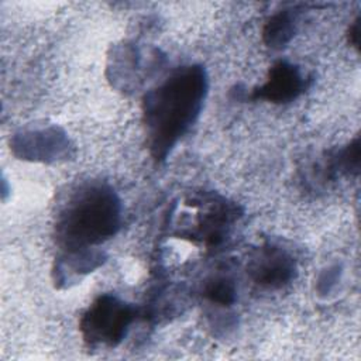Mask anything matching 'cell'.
Returning <instances> with one entry per match:
<instances>
[{
  "mask_svg": "<svg viewBox=\"0 0 361 361\" xmlns=\"http://www.w3.org/2000/svg\"><path fill=\"white\" fill-rule=\"evenodd\" d=\"M121 224V202L104 183H86L72 193L56 220V240L68 250L93 248Z\"/></svg>",
  "mask_w": 361,
  "mask_h": 361,
  "instance_id": "7a4b0ae2",
  "label": "cell"
},
{
  "mask_svg": "<svg viewBox=\"0 0 361 361\" xmlns=\"http://www.w3.org/2000/svg\"><path fill=\"white\" fill-rule=\"evenodd\" d=\"M306 87L307 79L300 68L286 61H278L271 66L265 82L252 89L250 97L271 103H289L298 99Z\"/></svg>",
  "mask_w": 361,
  "mask_h": 361,
  "instance_id": "5b68a950",
  "label": "cell"
},
{
  "mask_svg": "<svg viewBox=\"0 0 361 361\" xmlns=\"http://www.w3.org/2000/svg\"><path fill=\"white\" fill-rule=\"evenodd\" d=\"M360 137H355L344 148L336 151L323 164L324 176L333 178L336 175H358L360 172Z\"/></svg>",
  "mask_w": 361,
  "mask_h": 361,
  "instance_id": "ba28073f",
  "label": "cell"
},
{
  "mask_svg": "<svg viewBox=\"0 0 361 361\" xmlns=\"http://www.w3.org/2000/svg\"><path fill=\"white\" fill-rule=\"evenodd\" d=\"M135 320V309L116 295L96 298L79 320L83 340L92 347H116Z\"/></svg>",
  "mask_w": 361,
  "mask_h": 361,
  "instance_id": "3957f363",
  "label": "cell"
},
{
  "mask_svg": "<svg viewBox=\"0 0 361 361\" xmlns=\"http://www.w3.org/2000/svg\"><path fill=\"white\" fill-rule=\"evenodd\" d=\"M296 32V13L282 10L271 16L262 30V39L267 47L281 49L293 38Z\"/></svg>",
  "mask_w": 361,
  "mask_h": 361,
  "instance_id": "52a82bcc",
  "label": "cell"
},
{
  "mask_svg": "<svg viewBox=\"0 0 361 361\" xmlns=\"http://www.w3.org/2000/svg\"><path fill=\"white\" fill-rule=\"evenodd\" d=\"M203 296L213 305L228 307L237 299V288L230 276L214 275L203 285Z\"/></svg>",
  "mask_w": 361,
  "mask_h": 361,
  "instance_id": "9c48e42d",
  "label": "cell"
},
{
  "mask_svg": "<svg viewBox=\"0 0 361 361\" xmlns=\"http://www.w3.org/2000/svg\"><path fill=\"white\" fill-rule=\"evenodd\" d=\"M340 276V268L336 267H330L327 268L319 278V290L322 293H326L330 290V288L338 281Z\"/></svg>",
  "mask_w": 361,
  "mask_h": 361,
  "instance_id": "30bf717a",
  "label": "cell"
},
{
  "mask_svg": "<svg viewBox=\"0 0 361 361\" xmlns=\"http://www.w3.org/2000/svg\"><path fill=\"white\" fill-rule=\"evenodd\" d=\"M207 75L202 65L179 68L142 100V116L152 158L164 161L199 117L206 94Z\"/></svg>",
  "mask_w": 361,
  "mask_h": 361,
  "instance_id": "6da1fadb",
  "label": "cell"
},
{
  "mask_svg": "<svg viewBox=\"0 0 361 361\" xmlns=\"http://www.w3.org/2000/svg\"><path fill=\"white\" fill-rule=\"evenodd\" d=\"M347 38H348L350 45H353L354 48L358 49V45H360V17H357L350 24L348 31H347Z\"/></svg>",
  "mask_w": 361,
  "mask_h": 361,
  "instance_id": "8fae6325",
  "label": "cell"
},
{
  "mask_svg": "<svg viewBox=\"0 0 361 361\" xmlns=\"http://www.w3.org/2000/svg\"><path fill=\"white\" fill-rule=\"evenodd\" d=\"M248 274L257 285L268 289H279L295 278L296 262L279 245L264 244L251 255Z\"/></svg>",
  "mask_w": 361,
  "mask_h": 361,
  "instance_id": "277c9868",
  "label": "cell"
},
{
  "mask_svg": "<svg viewBox=\"0 0 361 361\" xmlns=\"http://www.w3.org/2000/svg\"><path fill=\"white\" fill-rule=\"evenodd\" d=\"M104 261L102 251L93 248H80V250H68L56 261L55 267V281L58 285H68L71 281H76L80 275L90 272L97 268Z\"/></svg>",
  "mask_w": 361,
  "mask_h": 361,
  "instance_id": "8992f818",
  "label": "cell"
}]
</instances>
